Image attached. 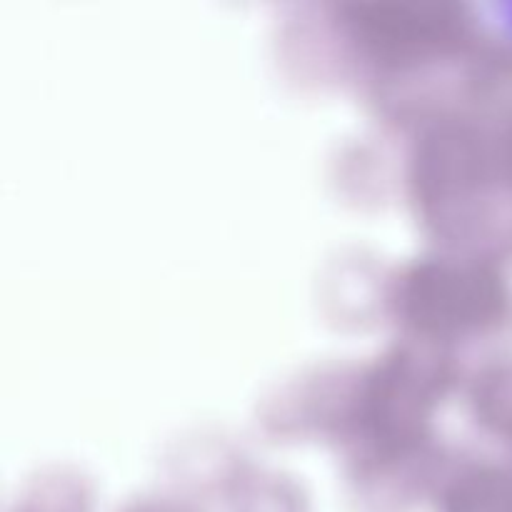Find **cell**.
<instances>
[{
	"label": "cell",
	"mask_w": 512,
	"mask_h": 512,
	"mask_svg": "<svg viewBox=\"0 0 512 512\" xmlns=\"http://www.w3.org/2000/svg\"><path fill=\"white\" fill-rule=\"evenodd\" d=\"M495 13H498V23H503L505 28L512 30V5H498Z\"/></svg>",
	"instance_id": "cell-1"
}]
</instances>
